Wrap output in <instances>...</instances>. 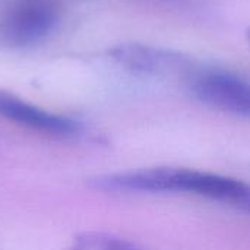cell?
Segmentation results:
<instances>
[{"label": "cell", "mask_w": 250, "mask_h": 250, "mask_svg": "<svg viewBox=\"0 0 250 250\" xmlns=\"http://www.w3.org/2000/svg\"><path fill=\"white\" fill-rule=\"evenodd\" d=\"M111 59L125 69L142 75H183L198 70L195 60L179 51L146 44H119L110 50Z\"/></svg>", "instance_id": "cell-4"}, {"label": "cell", "mask_w": 250, "mask_h": 250, "mask_svg": "<svg viewBox=\"0 0 250 250\" xmlns=\"http://www.w3.org/2000/svg\"><path fill=\"white\" fill-rule=\"evenodd\" d=\"M248 38H249V42H250V29L248 31Z\"/></svg>", "instance_id": "cell-8"}, {"label": "cell", "mask_w": 250, "mask_h": 250, "mask_svg": "<svg viewBox=\"0 0 250 250\" xmlns=\"http://www.w3.org/2000/svg\"><path fill=\"white\" fill-rule=\"evenodd\" d=\"M0 117L34 132L56 138H72L79 133L76 120L37 107L12 92L0 89Z\"/></svg>", "instance_id": "cell-5"}, {"label": "cell", "mask_w": 250, "mask_h": 250, "mask_svg": "<svg viewBox=\"0 0 250 250\" xmlns=\"http://www.w3.org/2000/svg\"><path fill=\"white\" fill-rule=\"evenodd\" d=\"M67 250H142L135 243L107 233L88 231L78 234Z\"/></svg>", "instance_id": "cell-6"}, {"label": "cell", "mask_w": 250, "mask_h": 250, "mask_svg": "<svg viewBox=\"0 0 250 250\" xmlns=\"http://www.w3.org/2000/svg\"><path fill=\"white\" fill-rule=\"evenodd\" d=\"M192 94L204 104L231 113L250 117V82L226 70L198 69L189 78Z\"/></svg>", "instance_id": "cell-3"}, {"label": "cell", "mask_w": 250, "mask_h": 250, "mask_svg": "<svg viewBox=\"0 0 250 250\" xmlns=\"http://www.w3.org/2000/svg\"><path fill=\"white\" fill-rule=\"evenodd\" d=\"M92 186L119 193H185L250 214V185L239 179L179 167H154L95 177Z\"/></svg>", "instance_id": "cell-1"}, {"label": "cell", "mask_w": 250, "mask_h": 250, "mask_svg": "<svg viewBox=\"0 0 250 250\" xmlns=\"http://www.w3.org/2000/svg\"><path fill=\"white\" fill-rule=\"evenodd\" d=\"M163 1H170V3H179V1H183V0H163Z\"/></svg>", "instance_id": "cell-7"}, {"label": "cell", "mask_w": 250, "mask_h": 250, "mask_svg": "<svg viewBox=\"0 0 250 250\" xmlns=\"http://www.w3.org/2000/svg\"><path fill=\"white\" fill-rule=\"evenodd\" d=\"M59 22L57 7L48 0H16L0 12V47L19 50L47 38Z\"/></svg>", "instance_id": "cell-2"}]
</instances>
